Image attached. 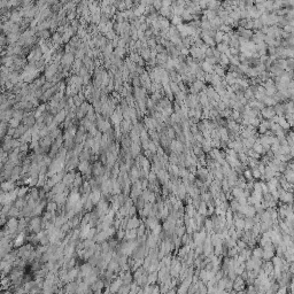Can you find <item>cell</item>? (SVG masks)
Listing matches in <instances>:
<instances>
[{
    "mask_svg": "<svg viewBox=\"0 0 294 294\" xmlns=\"http://www.w3.org/2000/svg\"><path fill=\"white\" fill-rule=\"evenodd\" d=\"M25 231L32 232V233H39L43 231V218L39 216H32L31 220H29L28 229Z\"/></svg>",
    "mask_w": 294,
    "mask_h": 294,
    "instance_id": "6da1fadb",
    "label": "cell"
},
{
    "mask_svg": "<svg viewBox=\"0 0 294 294\" xmlns=\"http://www.w3.org/2000/svg\"><path fill=\"white\" fill-rule=\"evenodd\" d=\"M75 177H76V172H75L74 170H70V171H68L67 174H64L62 182L67 185V187L71 189V187H73L74 180H75Z\"/></svg>",
    "mask_w": 294,
    "mask_h": 294,
    "instance_id": "7a4b0ae2",
    "label": "cell"
},
{
    "mask_svg": "<svg viewBox=\"0 0 294 294\" xmlns=\"http://www.w3.org/2000/svg\"><path fill=\"white\" fill-rule=\"evenodd\" d=\"M261 115H262L263 118L272 120L273 117L276 116V110H275L273 106H265L262 110H261Z\"/></svg>",
    "mask_w": 294,
    "mask_h": 294,
    "instance_id": "3957f363",
    "label": "cell"
},
{
    "mask_svg": "<svg viewBox=\"0 0 294 294\" xmlns=\"http://www.w3.org/2000/svg\"><path fill=\"white\" fill-rule=\"evenodd\" d=\"M246 286V282H245V278L242 277L241 275H238V277H236V279L233 280V288L234 291L239 292V291H242Z\"/></svg>",
    "mask_w": 294,
    "mask_h": 294,
    "instance_id": "277c9868",
    "label": "cell"
},
{
    "mask_svg": "<svg viewBox=\"0 0 294 294\" xmlns=\"http://www.w3.org/2000/svg\"><path fill=\"white\" fill-rule=\"evenodd\" d=\"M141 220L138 216H132V217H129L128 218V223H126V228L125 230H130V229H137L139 225H140Z\"/></svg>",
    "mask_w": 294,
    "mask_h": 294,
    "instance_id": "5b68a950",
    "label": "cell"
},
{
    "mask_svg": "<svg viewBox=\"0 0 294 294\" xmlns=\"http://www.w3.org/2000/svg\"><path fill=\"white\" fill-rule=\"evenodd\" d=\"M16 189V185H15V182H13V180H5V182H2V184H1V191H4V192H11L13 190Z\"/></svg>",
    "mask_w": 294,
    "mask_h": 294,
    "instance_id": "8992f818",
    "label": "cell"
},
{
    "mask_svg": "<svg viewBox=\"0 0 294 294\" xmlns=\"http://www.w3.org/2000/svg\"><path fill=\"white\" fill-rule=\"evenodd\" d=\"M67 189V185L63 183V182H59L58 184H55L54 186H53V189L51 190V192H52L53 194L55 195V194H59V193H62L64 190Z\"/></svg>",
    "mask_w": 294,
    "mask_h": 294,
    "instance_id": "52a82bcc",
    "label": "cell"
},
{
    "mask_svg": "<svg viewBox=\"0 0 294 294\" xmlns=\"http://www.w3.org/2000/svg\"><path fill=\"white\" fill-rule=\"evenodd\" d=\"M104 286H106L105 284V280H100V279H98L97 282L91 285V291H93V292H101L102 291V288H104Z\"/></svg>",
    "mask_w": 294,
    "mask_h": 294,
    "instance_id": "ba28073f",
    "label": "cell"
},
{
    "mask_svg": "<svg viewBox=\"0 0 294 294\" xmlns=\"http://www.w3.org/2000/svg\"><path fill=\"white\" fill-rule=\"evenodd\" d=\"M28 130H29V128H28L27 125H24V124H20V125L16 128V130H15V135H14L13 138H17V139H19V138H21V137L23 136V135H24Z\"/></svg>",
    "mask_w": 294,
    "mask_h": 294,
    "instance_id": "9c48e42d",
    "label": "cell"
},
{
    "mask_svg": "<svg viewBox=\"0 0 294 294\" xmlns=\"http://www.w3.org/2000/svg\"><path fill=\"white\" fill-rule=\"evenodd\" d=\"M59 208V206H58V203L54 201V200H50V201H47V203H46V211H50V213H52V214H55V211L58 210Z\"/></svg>",
    "mask_w": 294,
    "mask_h": 294,
    "instance_id": "30bf717a",
    "label": "cell"
},
{
    "mask_svg": "<svg viewBox=\"0 0 294 294\" xmlns=\"http://www.w3.org/2000/svg\"><path fill=\"white\" fill-rule=\"evenodd\" d=\"M138 238V233H137V229H130V230H125V240H135Z\"/></svg>",
    "mask_w": 294,
    "mask_h": 294,
    "instance_id": "8fae6325",
    "label": "cell"
},
{
    "mask_svg": "<svg viewBox=\"0 0 294 294\" xmlns=\"http://www.w3.org/2000/svg\"><path fill=\"white\" fill-rule=\"evenodd\" d=\"M92 167V164H90V161H81L78 164V170L82 174H86L87 170Z\"/></svg>",
    "mask_w": 294,
    "mask_h": 294,
    "instance_id": "7c38bea8",
    "label": "cell"
},
{
    "mask_svg": "<svg viewBox=\"0 0 294 294\" xmlns=\"http://www.w3.org/2000/svg\"><path fill=\"white\" fill-rule=\"evenodd\" d=\"M200 66H201V69H202V70H203L206 74H213L214 73V66L209 64L208 62L203 61V62L200 63Z\"/></svg>",
    "mask_w": 294,
    "mask_h": 294,
    "instance_id": "4fadbf2b",
    "label": "cell"
},
{
    "mask_svg": "<svg viewBox=\"0 0 294 294\" xmlns=\"http://www.w3.org/2000/svg\"><path fill=\"white\" fill-rule=\"evenodd\" d=\"M159 13L161 14V16H163V17H167V19H168L169 16L172 14V8H171V7H164V6H163V7L159 11ZM172 15H174V14H172Z\"/></svg>",
    "mask_w": 294,
    "mask_h": 294,
    "instance_id": "5bb4252c",
    "label": "cell"
},
{
    "mask_svg": "<svg viewBox=\"0 0 294 294\" xmlns=\"http://www.w3.org/2000/svg\"><path fill=\"white\" fill-rule=\"evenodd\" d=\"M126 53V50L125 47H121V46H117L115 47V50H114V55L117 56V58H123L124 56V54Z\"/></svg>",
    "mask_w": 294,
    "mask_h": 294,
    "instance_id": "9a60e30c",
    "label": "cell"
},
{
    "mask_svg": "<svg viewBox=\"0 0 294 294\" xmlns=\"http://www.w3.org/2000/svg\"><path fill=\"white\" fill-rule=\"evenodd\" d=\"M220 53H226L230 48H229V45L228 44H224V43H220L217 44V47H216Z\"/></svg>",
    "mask_w": 294,
    "mask_h": 294,
    "instance_id": "2e32d148",
    "label": "cell"
},
{
    "mask_svg": "<svg viewBox=\"0 0 294 294\" xmlns=\"http://www.w3.org/2000/svg\"><path fill=\"white\" fill-rule=\"evenodd\" d=\"M263 269H264V273H265V275H269V273H271V271L273 270V264H272V262H267L265 264H264Z\"/></svg>",
    "mask_w": 294,
    "mask_h": 294,
    "instance_id": "e0dca14e",
    "label": "cell"
},
{
    "mask_svg": "<svg viewBox=\"0 0 294 294\" xmlns=\"http://www.w3.org/2000/svg\"><path fill=\"white\" fill-rule=\"evenodd\" d=\"M223 36H224V32L223 31L218 30V31L216 32V35H215V37H214V39H215V42H216V45L223 42Z\"/></svg>",
    "mask_w": 294,
    "mask_h": 294,
    "instance_id": "ac0fdd59",
    "label": "cell"
},
{
    "mask_svg": "<svg viewBox=\"0 0 294 294\" xmlns=\"http://www.w3.org/2000/svg\"><path fill=\"white\" fill-rule=\"evenodd\" d=\"M130 290H131V285H126V284H123L121 287H120V290H118V292L120 293H129L130 292Z\"/></svg>",
    "mask_w": 294,
    "mask_h": 294,
    "instance_id": "d6986e66",
    "label": "cell"
},
{
    "mask_svg": "<svg viewBox=\"0 0 294 294\" xmlns=\"http://www.w3.org/2000/svg\"><path fill=\"white\" fill-rule=\"evenodd\" d=\"M20 122H21V120L13 117L11 121L8 122V124H9V126H12V128H17V126L20 125Z\"/></svg>",
    "mask_w": 294,
    "mask_h": 294,
    "instance_id": "ffe728a7",
    "label": "cell"
},
{
    "mask_svg": "<svg viewBox=\"0 0 294 294\" xmlns=\"http://www.w3.org/2000/svg\"><path fill=\"white\" fill-rule=\"evenodd\" d=\"M253 256L257 257V259H261V257H263V251L261 248H255L253 251Z\"/></svg>",
    "mask_w": 294,
    "mask_h": 294,
    "instance_id": "44dd1931",
    "label": "cell"
},
{
    "mask_svg": "<svg viewBox=\"0 0 294 294\" xmlns=\"http://www.w3.org/2000/svg\"><path fill=\"white\" fill-rule=\"evenodd\" d=\"M156 11H160L162 7H163V5H162V0H154L153 1V5H152Z\"/></svg>",
    "mask_w": 294,
    "mask_h": 294,
    "instance_id": "7402d4cb",
    "label": "cell"
},
{
    "mask_svg": "<svg viewBox=\"0 0 294 294\" xmlns=\"http://www.w3.org/2000/svg\"><path fill=\"white\" fill-rule=\"evenodd\" d=\"M244 178L247 179V180H252L254 177H253V172L252 170H245L244 171Z\"/></svg>",
    "mask_w": 294,
    "mask_h": 294,
    "instance_id": "603a6c76",
    "label": "cell"
},
{
    "mask_svg": "<svg viewBox=\"0 0 294 294\" xmlns=\"http://www.w3.org/2000/svg\"><path fill=\"white\" fill-rule=\"evenodd\" d=\"M38 35L42 37L43 39H47V38L51 36V33H50L48 30H43V31H39L38 32Z\"/></svg>",
    "mask_w": 294,
    "mask_h": 294,
    "instance_id": "cb8c5ba5",
    "label": "cell"
},
{
    "mask_svg": "<svg viewBox=\"0 0 294 294\" xmlns=\"http://www.w3.org/2000/svg\"><path fill=\"white\" fill-rule=\"evenodd\" d=\"M20 148V151L21 152H28V149H29V145H28V143H22L21 146L19 147Z\"/></svg>",
    "mask_w": 294,
    "mask_h": 294,
    "instance_id": "d4e9b609",
    "label": "cell"
},
{
    "mask_svg": "<svg viewBox=\"0 0 294 294\" xmlns=\"http://www.w3.org/2000/svg\"><path fill=\"white\" fill-rule=\"evenodd\" d=\"M162 5L164 7H171L172 6V0H162Z\"/></svg>",
    "mask_w": 294,
    "mask_h": 294,
    "instance_id": "484cf974",
    "label": "cell"
},
{
    "mask_svg": "<svg viewBox=\"0 0 294 294\" xmlns=\"http://www.w3.org/2000/svg\"><path fill=\"white\" fill-rule=\"evenodd\" d=\"M74 19H75V11H71L69 13V15H68V20H71V21H73Z\"/></svg>",
    "mask_w": 294,
    "mask_h": 294,
    "instance_id": "4316f807",
    "label": "cell"
},
{
    "mask_svg": "<svg viewBox=\"0 0 294 294\" xmlns=\"http://www.w3.org/2000/svg\"><path fill=\"white\" fill-rule=\"evenodd\" d=\"M46 2H47L48 5H58L59 0H46Z\"/></svg>",
    "mask_w": 294,
    "mask_h": 294,
    "instance_id": "83f0119b",
    "label": "cell"
}]
</instances>
